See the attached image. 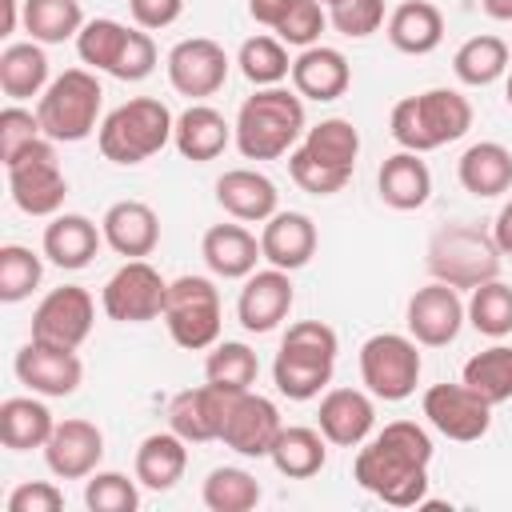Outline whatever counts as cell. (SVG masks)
<instances>
[{
  "mask_svg": "<svg viewBox=\"0 0 512 512\" xmlns=\"http://www.w3.org/2000/svg\"><path fill=\"white\" fill-rule=\"evenodd\" d=\"M292 276L284 268H264L244 276L240 300H236V320L244 324V332H272L288 320L292 312Z\"/></svg>",
  "mask_w": 512,
  "mask_h": 512,
  "instance_id": "cell-20",
  "label": "cell"
},
{
  "mask_svg": "<svg viewBox=\"0 0 512 512\" xmlns=\"http://www.w3.org/2000/svg\"><path fill=\"white\" fill-rule=\"evenodd\" d=\"M52 428H56V420H52L48 404L36 400V392L32 396H8L0 404V440L12 452L44 448L48 436H52Z\"/></svg>",
  "mask_w": 512,
  "mask_h": 512,
  "instance_id": "cell-34",
  "label": "cell"
},
{
  "mask_svg": "<svg viewBox=\"0 0 512 512\" xmlns=\"http://www.w3.org/2000/svg\"><path fill=\"white\" fill-rule=\"evenodd\" d=\"M232 396H240V392H224V388H216V384L184 388V392H176L172 404H168V428H172L176 436H184L188 444L220 440L224 420H228V408H232Z\"/></svg>",
  "mask_w": 512,
  "mask_h": 512,
  "instance_id": "cell-19",
  "label": "cell"
},
{
  "mask_svg": "<svg viewBox=\"0 0 512 512\" xmlns=\"http://www.w3.org/2000/svg\"><path fill=\"white\" fill-rule=\"evenodd\" d=\"M200 496L212 512H252L260 504V484L244 468H212Z\"/></svg>",
  "mask_w": 512,
  "mask_h": 512,
  "instance_id": "cell-43",
  "label": "cell"
},
{
  "mask_svg": "<svg viewBox=\"0 0 512 512\" xmlns=\"http://www.w3.org/2000/svg\"><path fill=\"white\" fill-rule=\"evenodd\" d=\"M328 28V16H324V4L320 0H296L284 16H280V24L272 28L284 44H296V48H312V44H320V32Z\"/></svg>",
  "mask_w": 512,
  "mask_h": 512,
  "instance_id": "cell-47",
  "label": "cell"
},
{
  "mask_svg": "<svg viewBox=\"0 0 512 512\" xmlns=\"http://www.w3.org/2000/svg\"><path fill=\"white\" fill-rule=\"evenodd\" d=\"M388 128H392V140L400 148L424 156L432 148H444V144L460 140L472 128V104L456 88H428L420 96L396 100V108L388 116Z\"/></svg>",
  "mask_w": 512,
  "mask_h": 512,
  "instance_id": "cell-4",
  "label": "cell"
},
{
  "mask_svg": "<svg viewBox=\"0 0 512 512\" xmlns=\"http://www.w3.org/2000/svg\"><path fill=\"white\" fill-rule=\"evenodd\" d=\"M388 40L396 52L428 56L444 40V12L432 0H404L388 16Z\"/></svg>",
  "mask_w": 512,
  "mask_h": 512,
  "instance_id": "cell-30",
  "label": "cell"
},
{
  "mask_svg": "<svg viewBox=\"0 0 512 512\" xmlns=\"http://www.w3.org/2000/svg\"><path fill=\"white\" fill-rule=\"evenodd\" d=\"M16 380L36 396H72L84 380V364L72 348H52L40 340H28L16 352Z\"/></svg>",
  "mask_w": 512,
  "mask_h": 512,
  "instance_id": "cell-17",
  "label": "cell"
},
{
  "mask_svg": "<svg viewBox=\"0 0 512 512\" xmlns=\"http://www.w3.org/2000/svg\"><path fill=\"white\" fill-rule=\"evenodd\" d=\"M4 4V24H0V36H12L16 28V0H0Z\"/></svg>",
  "mask_w": 512,
  "mask_h": 512,
  "instance_id": "cell-57",
  "label": "cell"
},
{
  "mask_svg": "<svg viewBox=\"0 0 512 512\" xmlns=\"http://www.w3.org/2000/svg\"><path fill=\"white\" fill-rule=\"evenodd\" d=\"M92 320H96V304L88 296V288L80 284H64V288H52L36 312H32V340L40 344H52V348H80L92 332Z\"/></svg>",
  "mask_w": 512,
  "mask_h": 512,
  "instance_id": "cell-12",
  "label": "cell"
},
{
  "mask_svg": "<svg viewBox=\"0 0 512 512\" xmlns=\"http://www.w3.org/2000/svg\"><path fill=\"white\" fill-rule=\"evenodd\" d=\"M128 32H132L128 24L108 20V16H96V20H88V24L80 28V36H76V52H80V60H84L88 68L112 76L116 60H120V52H124Z\"/></svg>",
  "mask_w": 512,
  "mask_h": 512,
  "instance_id": "cell-44",
  "label": "cell"
},
{
  "mask_svg": "<svg viewBox=\"0 0 512 512\" xmlns=\"http://www.w3.org/2000/svg\"><path fill=\"white\" fill-rule=\"evenodd\" d=\"M460 380L476 396H484L492 408L504 404V400H512V348L508 344H492V348L468 356Z\"/></svg>",
  "mask_w": 512,
  "mask_h": 512,
  "instance_id": "cell-39",
  "label": "cell"
},
{
  "mask_svg": "<svg viewBox=\"0 0 512 512\" xmlns=\"http://www.w3.org/2000/svg\"><path fill=\"white\" fill-rule=\"evenodd\" d=\"M100 456H104V432L84 416L56 420V428L44 444V460L56 480H88L96 472Z\"/></svg>",
  "mask_w": 512,
  "mask_h": 512,
  "instance_id": "cell-16",
  "label": "cell"
},
{
  "mask_svg": "<svg viewBox=\"0 0 512 512\" xmlns=\"http://www.w3.org/2000/svg\"><path fill=\"white\" fill-rule=\"evenodd\" d=\"M164 300H168V280L148 260H124L100 292L108 320L120 324H148L164 316Z\"/></svg>",
  "mask_w": 512,
  "mask_h": 512,
  "instance_id": "cell-11",
  "label": "cell"
},
{
  "mask_svg": "<svg viewBox=\"0 0 512 512\" xmlns=\"http://www.w3.org/2000/svg\"><path fill=\"white\" fill-rule=\"evenodd\" d=\"M316 424L328 444L336 448H360L376 428V404L372 392L360 388H328L316 412Z\"/></svg>",
  "mask_w": 512,
  "mask_h": 512,
  "instance_id": "cell-21",
  "label": "cell"
},
{
  "mask_svg": "<svg viewBox=\"0 0 512 512\" xmlns=\"http://www.w3.org/2000/svg\"><path fill=\"white\" fill-rule=\"evenodd\" d=\"M280 428H284L280 408L268 396H260V392L248 388V392L232 396V408H228V420H224L220 440L232 452H240V456H268L272 444H276V436H280Z\"/></svg>",
  "mask_w": 512,
  "mask_h": 512,
  "instance_id": "cell-18",
  "label": "cell"
},
{
  "mask_svg": "<svg viewBox=\"0 0 512 512\" xmlns=\"http://www.w3.org/2000/svg\"><path fill=\"white\" fill-rule=\"evenodd\" d=\"M100 228H104V244L124 260H144L160 244V220L144 200H116L104 212Z\"/></svg>",
  "mask_w": 512,
  "mask_h": 512,
  "instance_id": "cell-23",
  "label": "cell"
},
{
  "mask_svg": "<svg viewBox=\"0 0 512 512\" xmlns=\"http://www.w3.org/2000/svg\"><path fill=\"white\" fill-rule=\"evenodd\" d=\"M336 352L340 340L324 320H296L284 340L280 352L272 360V380L276 392L288 400H312L332 384V368H336Z\"/></svg>",
  "mask_w": 512,
  "mask_h": 512,
  "instance_id": "cell-3",
  "label": "cell"
},
{
  "mask_svg": "<svg viewBox=\"0 0 512 512\" xmlns=\"http://www.w3.org/2000/svg\"><path fill=\"white\" fill-rule=\"evenodd\" d=\"M492 20H512V0H480Z\"/></svg>",
  "mask_w": 512,
  "mask_h": 512,
  "instance_id": "cell-56",
  "label": "cell"
},
{
  "mask_svg": "<svg viewBox=\"0 0 512 512\" xmlns=\"http://www.w3.org/2000/svg\"><path fill=\"white\" fill-rule=\"evenodd\" d=\"M376 188H380V200L396 212H416L428 204L432 196V172L428 164L420 160V152H408L400 148L396 156H388L380 164V176H376Z\"/></svg>",
  "mask_w": 512,
  "mask_h": 512,
  "instance_id": "cell-29",
  "label": "cell"
},
{
  "mask_svg": "<svg viewBox=\"0 0 512 512\" xmlns=\"http://www.w3.org/2000/svg\"><path fill=\"white\" fill-rule=\"evenodd\" d=\"M504 100H508V108H512V72H508V84H504Z\"/></svg>",
  "mask_w": 512,
  "mask_h": 512,
  "instance_id": "cell-58",
  "label": "cell"
},
{
  "mask_svg": "<svg viewBox=\"0 0 512 512\" xmlns=\"http://www.w3.org/2000/svg\"><path fill=\"white\" fill-rule=\"evenodd\" d=\"M468 312H464V300L452 284L444 280H432L424 288H416L408 296V308H404V324H408V336L424 348H444L460 336Z\"/></svg>",
  "mask_w": 512,
  "mask_h": 512,
  "instance_id": "cell-13",
  "label": "cell"
},
{
  "mask_svg": "<svg viewBox=\"0 0 512 512\" xmlns=\"http://www.w3.org/2000/svg\"><path fill=\"white\" fill-rule=\"evenodd\" d=\"M188 468V440L176 436L172 428L168 432H152L140 440L136 448V480L140 488H152V492H168Z\"/></svg>",
  "mask_w": 512,
  "mask_h": 512,
  "instance_id": "cell-32",
  "label": "cell"
},
{
  "mask_svg": "<svg viewBox=\"0 0 512 512\" xmlns=\"http://www.w3.org/2000/svg\"><path fill=\"white\" fill-rule=\"evenodd\" d=\"M44 128H40V116L20 108V104H8L0 112V160H12L20 148H28L32 140H40Z\"/></svg>",
  "mask_w": 512,
  "mask_h": 512,
  "instance_id": "cell-50",
  "label": "cell"
},
{
  "mask_svg": "<svg viewBox=\"0 0 512 512\" xmlns=\"http://www.w3.org/2000/svg\"><path fill=\"white\" fill-rule=\"evenodd\" d=\"M172 128H176V116L168 112L164 100L136 96L100 120L96 144H100L104 160H112V164H144L172 140Z\"/></svg>",
  "mask_w": 512,
  "mask_h": 512,
  "instance_id": "cell-5",
  "label": "cell"
},
{
  "mask_svg": "<svg viewBox=\"0 0 512 512\" xmlns=\"http://www.w3.org/2000/svg\"><path fill=\"white\" fill-rule=\"evenodd\" d=\"M128 12H132V20H136V28L160 32V28H168V24L180 20L184 0H128Z\"/></svg>",
  "mask_w": 512,
  "mask_h": 512,
  "instance_id": "cell-53",
  "label": "cell"
},
{
  "mask_svg": "<svg viewBox=\"0 0 512 512\" xmlns=\"http://www.w3.org/2000/svg\"><path fill=\"white\" fill-rule=\"evenodd\" d=\"M60 508H64V492L48 480H28L8 492V512H60Z\"/></svg>",
  "mask_w": 512,
  "mask_h": 512,
  "instance_id": "cell-52",
  "label": "cell"
},
{
  "mask_svg": "<svg viewBox=\"0 0 512 512\" xmlns=\"http://www.w3.org/2000/svg\"><path fill=\"white\" fill-rule=\"evenodd\" d=\"M20 24H24L28 40H36V44H64V40L80 36V28L88 20L80 12V0H24Z\"/></svg>",
  "mask_w": 512,
  "mask_h": 512,
  "instance_id": "cell-36",
  "label": "cell"
},
{
  "mask_svg": "<svg viewBox=\"0 0 512 512\" xmlns=\"http://www.w3.org/2000/svg\"><path fill=\"white\" fill-rule=\"evenodd\" d=\"M236 148L244 160H280L296 148L304 128V96L292 88H256L236 112Z\"/></svg>",
  "mask_w": 512,
  "mask_h": 512,
  "instance_id": "cell-2",
  "label": "cell"
},
{
  "mask_svg": "<svg viewBox=\"0 0 512 512\" xmlns=\"http://www.w3.org/2000/svg\"><path fill=\"white\" fill-rule=\"evenodd\" d=\"M48 56H44V44L36 40H20V44H8L0 52V92L20 104V100H32V96H44L48 88Z\"/></svg>",
  "mask_w": 512,
  "mask_h": 512,
  "instance_id": "cell-33",
  "label": "cell"
},
{
  "mask_svg": "<svg viewBox=\"0 0 512 512\" xmlns=\"http://www.w3.org/2000/svg\"><path fill=\"white\" fill-rule=\"evenodd\" d=\"M420 344L400 332H376L360 344V380L376 400H408L420 384Z\"/></svg>",
  "mask_w": 512,
  "mask_h": 512,
  "instance_id": "cell-9",
  "label": "cell"
},
{
  "mask_svg": "<svg viewBox=\"0 0 512 512\" xmlns=\"http://www.w3.org/2000/svg\"><path fill=\"white\" fill-rule=\"evenodd\" d=\"M100 244H104V228H96L80 212H56L44 228V256L64 272L88 268L96 260Z\"/></svg>",
  "mask_w": 512,
  "mask_h": 512,
  "instance_id": "cell-25",
  "label": "cell"
},
{
  "mask_svg": "<svg viewBox=\"0 0 512 512\" xmlns=\"http://www.w3.org/2000/svg\"><path fill=\"white\" fill-rule=\"evenodd\" d=\"M228 52L208 40V36H188L168 52V84L188 96V100H204L216 96L228 80Z\"/></svg>",
  "mask_w": 512,
  "mask_h": 512,
  "instance_id": "cell-15",
  "label": "cell"
},
{
  "mask_svg": "<svg viewBox=\"0 0 512 512\" xmlns=\"http://www.w3.org/2000/svg\"><path fill=\"white\" fill-rule=\"evenodd\" d=\"M200 256L220 280H244L256 272V260H264L260 240L244 224H212L200 240Z\"/></svg>",
  "mask_w": 512,
  "mask_h": 512,
  "instance_id": "cell-27",
  "label": "cell"
},
{
  "mask_svg": "<svg viewBox=\"0 0 512 512\" xmlns=\"http://www.w3.org/2000/svg\"><path fill=\"white\" fill-rule=\"evenodd\" d=\"M216 204L240 220V224H264L276 204H280V192L276 184L256 172V168H228L220 180H216Z\"/></svg>",
  "mask_w": 512,
  "mask_h": 512,
  "instance_id": "cell-24",
  "label": "cell"
},
{
  "mask_svg": "<svg viewBox=\"0 0 512 512\" xmlns=\"http://www.w3.org/2000/svg\"><path fill=\"white\" fill-rule=\"evenodd\" d=\"M348 84H352V68L340 48L312 44V48H300V56L292 60V88L304 100H316V104L340 100Z\"/></svg>",
  "mask_w": 512,
  "mask_h": 512,
  "instance_id": "cell-22",
  "label": "cell"
},
{
  "mask_svg": "<svg viewBox=\"0 0 512 512\" xmlns=\"http://www.w3.org/2000/svg\"><path fill=\"white\" fill-rule=\"evenodd\" d=\"M456 176H460L464 192H472L480 200L504 196L512 188V152L496 140H480V144L464 148V156L456 164Z\"/></svg>",
  "mask_w": 512,
  "mask_h": 512,
  "instance_id": "cell-31",
  "label": "cell"
},
{
  "mask_svg": "<svg viewBox=\"0 0 512 512\" xmlns=\"http://www.w3.org/2000/svg\"><path fill=\"white\" fill-rule=\"evenodd\" d=\"M420 408H424L428 424L440 436L456 440V444L480 440L488 432V424H492V404L484 396H476L464 380L460 384H432L424 392V404Z\"/></svg>",
  "mask_w": 512,
  "mask_h": 512,
  "instance_id": "cell-14",
  "label": "cell"
},
{
  "mask_svg": "<svg viewBox=\"0 0 512 512\" xmlns=\"http://www.w3.org/2000/svg\"><path fill=\"white\" fill-rule=\"evenodd\" d=\"M492 240H496V248L504 252V256H512V200L496 212V224H492Z\"/></svg>",
  "mask_w": 512,
  "mask_h": 512,
  "instance_id": "cell-55",
  "label": "cell"
},
{
  "mask_svg": "<svg viewBox=\"0 0 512 512\" xmlns=\"http://www.w3.org/2000/svg\"><path fill=\"white\" fill-rule=\"evenodd\" d=\"M500 248L488 232H480L476 224H444L432 232L428 240V272L432 280H444L452 284L456 292L460 288H480L484 280H496L500 276Z\"/></svg>",
  "mask_w": 512,
  "mask_h": 512,
  "instance_id": "cell-7",
  "label": "cell"
},
{
  "mask_svg": "<svg viewBox=\"0 0 512 512\" xmlns=\"http://www.w3.org/2000/svg\"><path fill=\"white\" fill-rule=\"evenodd\" d=\"M320 4H328V8H336V4H344V0H320Z\"/></svg>",
  "mask_w": 512,
  "mask_h": 512,
  "instance_id": "cell-59",
  "label": "cell"
},
{
  "mask_svg": "<svg viewBox=\"0 0 512 512\" xmlns=\"http://www.w3.org/2000/svg\"><path fill=\"white\" fill-rule=\"evenodd\" d=\"M40 276H44V264L32 248H24V244H4L0 248V300L4 304L28 300L36 292Z\"/></svg>",
  "mask_w": 512,
  "mask_h": 512,
  "instance_id": "cell-45",
  "label": "cell"
},
{
  "mask_svg": "<svg viewBox=\"0 0 512 512\" xmlns=\"http://www.w3.org/2000/svg\"><path fill=\"white\" fill-rule=\"evenodd\" d=\"M164 324L180 348L188 352L212 348L220 340V288L208 276L172 280L164 300Z\"/></svg>",
  "mask_w": 512,
  "mask_h": 512,
  "instance_id": "cell-10",
  "label": "cell"
},
{
  "mask_svg": "<svg viewBox=\"0 0 512 512\" xmlns=\"http://www.w3.org/2000/svg\"><path fill=\"white\" fill-rule=\"evenodd\" d=\"M228 140H236L232 124L212 108V104H188L180 116H176V128H172V144L184 160H196V164H208L216 160Z\"/></svg>",
  "mask_w": 512,
  "mask_h": 512,
  "instance_id": "cell-28",
  "label": "cell"
},
{
  "mask_svg": "<svg viewBox=\"0 0 512 512\" xmlns=\"http://www.w3.org/2000/svg\"><path fill=\"white\" fill-rule=\"evenodd\" d=\"M428 464L432 436L416 420H392L360 444L352 476L376 500L392 508H416L428 496Z\"/></svg>",
  "mask_w": 512,
  "mask_h": 512,
  "instance_id": "cell-1",
  "label": "cell"
},
{
  "mask_svg": "<svg viewBox=\"0 0 512 512\" xmlns=\"http://www.w3.org/2000/svg\"><path fill=\"white\" fill-rule=\"evenodd\" d=\"M464 312H468V324L480 336H492V340L508 336L512 332V284H504L500 276L484 280L480 288H472Z\"/></svg>",
  "mask_w": 512,
  "mask_h": 512,
  "instance_id": "cell-42",
  "label": "cell"
},
{
  "mask_svg": "<svg viewBox=\"0 0 512 512\" xmlns=\"http://www.w3.org/2000/svg\"><path fill=\"white\" fill-rule=\"evenodd\" d=\"M140 480H128L124 472H92L84 484V504L92 512H136L140 508Z\"/></svg>",
  "mask_w": 512,
  "mask_h": 512,
  "instance_id": "cell-46",
  "label": "cell"
},
{
  "mask_svg": "<svg viewBox=\"0 0 512 512\" xmlns=\"http://www.w3.org/2000/svg\"><path fill=\"white\" fill-rule=\"evenodd\" d=\"M268 460L276 464L280 476H288V480H308V476H316V472L324 468V460H328V440H324L320 428L284 424L280 436H276V444H272V452H268Z\"/></svg>",
  "mask_w": 512,
  "mask_h": 512,
  "instance_id": "cell-35",
  "label": "cell"
},
{
  "mask_svg": "<svg viewBox=\"0 0 512 512\" xmlns=\"http://www.w3.org/2000/svg\"><path fill=\"white\" fill-rule=\"evenodd\" d=\"M236 64H240L244 80L256 88H272L284 76H292V60H288V48L280 36H248L236 52Z\"/></svg>",
  "mask_w": 512,
  "mask_h": 512,
  "instance_id": "cell-41",
  "label": "cell"
},
{
  "mask_svg": "<svg viewBox=\"0 0 512 512\" xmlns=\"http://www.w3.org/2000/svg\"><path fill=\"white\" fill-rule=\"evenodd\" d=\"M100 104H104V88H100L96 72L68 68L44 88V96L36 100V116H40V128L48 140L76 144V140H88L92 132H100Z\"/></svg>",
  "mask_w": 512,
  "mask_h": 512,
  "instance_id": "cell-6",
  "label": "cell"
},
{
  "mask_svg": "<svg viewBox=\"0 0 512 512\" xmlns=\"http://www.w3.org/2000/svg\"><path fill=\"white\" fill-rule=\"evenodd\" d=\"M288 176H292L296 188H304L308 196H332V192H340V188L352 180V172L328 168V164L312 160L304 148H292V152H288Z\"/></svg>",
  "mask_w": 512,
  "mask_h": 512,
  "instance_id": "cell-48",
  "label": "cell"
},
{
  "mask_svg": "<svg viewBox=\"0 0 512 512\" xmlns=\"http://www.w3.org/2000/svg\"><path fill=\"white\" fill-rule=\"evenodd\" d=\"M328 24L348 40H364L384 24V0H344L328 12Z\"/></svg>",
  "mask_w": 512,
  "mask_h": 512,
  "instance_id": "cell-49",
  "label": "cell"
},
{
  "mask_svg": "<svg viewBox=\"0 0 512 512\" xmlns=\"http://www.w3.org/2000/svg\"><path fill=\"white\" fill-rule=\"evenodd\" d=\"M260 376V360L244 340H224L212 344L208 360H204V380L224 388V392H248Z\"/></svg>",
  "mask_w": 512,
  "mask_h": 512,
  "instance_id": "cell-40",
  "label": "cell"
},
{
  "mask_svg": "<svg viewBox=\"0 0 512 512\" xmlns=\"http://www.w3.org/2000/svg\"><path fill=\"white\" fill-rule=\"evenodd\" d=\"M452 72L460 84L468 88H488L492 80H500L508 72V44L500 36H472L456 48L452 56Z\"/></svg>",
  "mask_w": 512,
  "mask_h": 512,
  "instance_id": "cell-38",
  "label": "cell"
},
{
  "mask_svg": "<svg viewBox=\"0 0 512 512\" xmlns=\"http://www.w3.org/2000/svg\"><path fill=\"white\" fill-rule=\"evenodd\" d=\"M152 68H156V44H152V36H148L144 28H132L128 40H124L120 60H116V68H112V76L132 84V80L152 76Z\"/></svg>",
  "mask_w": 512,
  "mask_h": 512,
  "instance_id": "cell-51",
  "label": "cell"
},
{
  "mask_svg": "<svg viewBox=\"0 0 512 512\" xmlns=\"http://www.w3.org/2000/svg\"><path fill=\"white\" fill-rule=\"evenodd\" d=\"M260 252L272 268L296 272L316 256V224L304 212H272L260 232Z\"/></svg>",
  "mask_w": 512,
  "mask_h": 512,
  "instance_id": "cell-26",
  "label": "cell"
},
{
  "mask_svg": "<svg viewBox=\"0 0 512 512\" xmlns=\"http://www.w3.org/2000/svg\"><path fill=\"white\" fill-rule=\"evenodd\" d=\"M300 148H304L312 160L328 164V168L352 172V168H356V156H360V132H356L352 120L328 116V120H320V124H312V128L304 132Z\"/></svg>",
  "mask_w": 512,
  "mask_h": 512,
  "instance_id": "cell-37",
  "label": "cell"
},
{
  "mask_svg": "<svg viewBox=\"0 0 512 512\" xmlns=\"http://www.w3.org/2000/svg\"><path fill=\"white\" fill-rule=\"evenodd\" d=\"M12 204L24 216H56L68 196V176L56 156V140L40 136L28 148H20L12 160H4Z\"/></svg>",
  "mask_w": 512,
  "mask_h": 512,
  "instance_id": "cell-8",
  "label": "cell"
},
{
  "mask_svg": "<svg viewBox=\"0 0 512 512\" xmlns=\"http://www.w3.org/2000/svg\"><path fill=\"white\" fill-rule=\"evenodd\" d=\"M292 4H296V0H248V12H252V20H256V24L276 28V24H280V16H284Z\"/></svg>",
  "mask_w": 512,
  "mask_h": 512,
  "instance_id": "cell-54",
  "label": "cell"
}]
</instances>
